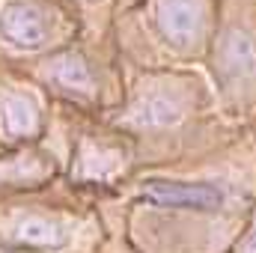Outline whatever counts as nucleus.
I'll list each match as a JSON object with an SVG mask.
<instances>
[{"label": "nucleus", "mask_w": 256, "mask_h": 253, "mask_svg": "<svg viewBox=\"0 0 256 253\" xmlns=\"http://www.w3.org/2000/svg\"><path fill=\"white\" fill-rule=\"evenodd\" d=\"M3 120H6V128L12 134H30V131H36V126H39L36 108L27 98H21V96H9L3 102Z\"/></svg>", "instance_id": "obj_7"}, {"label": "nucleus", "mask_w": 256, "mask_h": 253, "mask_svg": "<svg viewBox=\"0 0 256 253\" xmlns=\"http://www.w3.org/2000/svg\"><path fill=\"white\" fill-rule=\"evenodd\" d=\"M0 30L15 48L36 51L48 39V18L33 3H9L0 15Z\"/></svg>", "instance_id": "obj_2"}, {"label": "nucleus", "mask_w": 256, "mask_h": 253, "mask_svg": "<svg viewBox=\"0 0 256 253\" xmlns=\"http://www.w3.org/2000/svg\"><path fill=\"white\" fill-rule=\"evenodd\" d=\"M218 68L230 80H254L256 78V42L242 33L230 30L218 48Z\"/></svg>", "instance_id": "obj_4"}, {"label": "nucleus", "mask_w": 256, "mask_h": 253, "mask_svg": "<svg viewBox=\"0 0 256 253\" xmlns=\"http://www.w3.org/2000/svg\"><path fill=\"white\" fill-rule=\"evenodd\" d=\"M51 74H54L57 84H63L66 90H92V74H90V68H86V63H84L80 57H74V54L57 57Z\"/></svg>", "instance_id": "obj_6"}, {"label": "nucleus", "mask_w": 256, "mask_h": 253, "mask_svg": "<svg viewBox=\"0 0 256 253\" xmlns=\"http://www.w3.org/2000/svg\"><path fill=\"white\" fill-rule=\"evenodd\" d=\"M244 253H256V232L250 236V242L244 244Z\"/></svg>", "instance_id": "obj_9"}, {"label": "nucleus", "mask_w": 256, "mask_h": 253, "mask_svg": "<svg viewBox=\"0 0 256 253\" xmlns=\"http://www.w3.org/2000/svg\"><path fill=\"white\" fill-rule=\"evenodd\" d=\"M15 236L21 242H30V244H42V248H57L66 242V232L60 224H51L45 218H24L18 226H15Z\"/></svg>", "instance_id": "obj_5"}, {"label": "nucleus", "mask_w": 256, "mask_h": 253, "mask_svg": "<svg viewBox=\"0 0 256 253\" xmlns=\"http://www.w3.org/2000/svg\"><path fill=\"white\" fill-rule=\"evenodd\" d=\"M176 120H179V108L167 98H149L134 114L137 126H167V122H176Z\"/></svg>", "instance_id": "obj_8"}, {"label": "nucleus", "mask_w": 256, "mask_h": 253, "mask_svg": "<svg viewBox=\"0 0 256 253\" xmlns=\"http://www.w3.org/2000/svg\"><path fill=\"white\" fill-rule=\"evenodd\" d=\"M146 196L161 206H176V208H218L224 202V194L212 185H188V182H149Z\"/></svg>", "instance_id": "obj_3"}, {"label": "nucleus", "mask_w": 256, "mask_h": 253, "mask_svg": "<svg viewBox=\"0 0 256 253\" xmlns=\"http://www.w3.org/2000/svg\"><path fill=\"white\" fill-rule=\"evenodd\" d=\"M158 27L167 42L176 48H188L202 30V6L200 0H158L155 6Z\"/></svg>", "instance_id": "obj_1"}]
</instances>
